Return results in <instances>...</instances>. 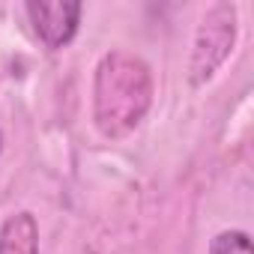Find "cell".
<instances>
[{
  "instance_id": "obj_1",
  "label": "cell",
  "mask_w": 254,
  "mask_h": 254,
  "mask_svg": "<svg viewBox=\"0 0 254 254\" xmlns=\"http://www.w3.org/2000/svg\"><path fill=\"white\" fill-rule=\"evenodd\" d=\"M153 102V78L141 57L111 51L96 69L93 117L105 138H126L144 120Z\"/></svg>"
},
{
  "instance_id": "obj_4",
  "label": "cell",
  "mask_w": 254,
  "mask_h": 254,
  "mask_svg": "<svg viewBox=\"0 0 254 254\" xmlns=\"http://www.w3.org/2000/svg\"><path fill=\"white\" fill-rule=\"evenodd\" d=\"M0 254H39V227L30 212H15L3 221Z\"/></svg>"
},
{
  "instance_id": "obj_3",
  "label": "cell",
  "mask_w": 254,
  "mask_h": 254,
  "mask_svg": "<svg viewBox=\"0 0 254 254\" xmlns=\"http://www.w3.org/2000/svg\"><path fill=\"white\" fill-rule=\"evenodd\" d=\"M24 9H27V15L33 21L36 36L51 51L66 48L75 39L78 21H81V12H84V6L75 3V0L72 3L69 0H57V3H27Z\"/></svg>"
},
{
  "instance_id": "obj_5",
  "label": "cell",
  "mask_w": 254,
  "mask_h": 254,
  "mask_svg": "<svg viewBox=\"0 0 254 254\" xmlns=\"http://www.w3.org/2000/svg\"><path fill=\"white\" fill-rule=\"evenodd\" d=\"M209 254H254L245 230H224L209 242Z\"/></svg>"
},
{
  "instance_id": "obj_2",
  "label": "cell",
  "mask_w": 254,
  "mask_h": 254,
  "mask_svg": "<svg viewBox=\"0 0 254 254\" xmlns=\"http://www.w3.org/2000/svg\"><path fill=\"white\" fill-rule=\"evenodd\" d=\"M233 39H236V9L230 3L212 6L203 15L197 27V39H194V54H191V84L194 87L215 75V69L227 60Z\"/></svg>"
}]
</instances>
